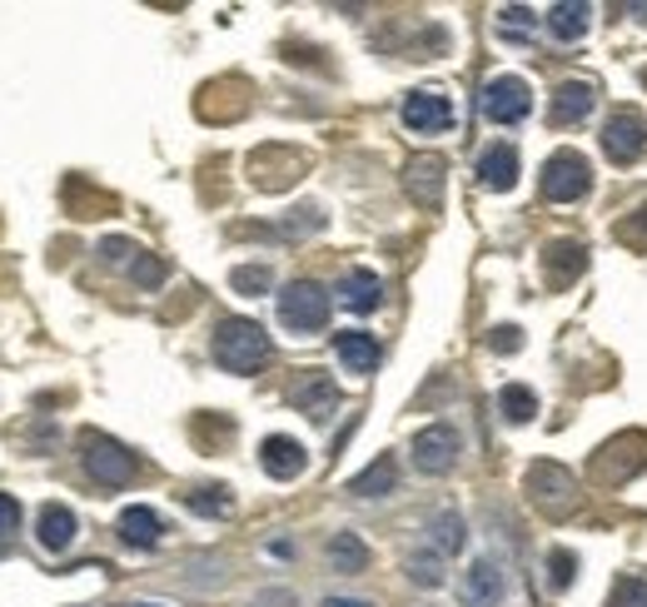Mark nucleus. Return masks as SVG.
<instances>
[{
	"instance_id": "f257e3e1",
	"label": "nucleus",
	"mask_w": 647,
	"mask_h": 607,
	"mask_svg": "<svg viewBox=\"0 0 647 607\" xmlns=\"http://www.w3.org/2000/svg\"><path fill=\"white\" fill-rule=\"evenodd\" d=\"M264 359H270V334H264V324L239 319V314L214 324V363H220L224 374H254Z\"/></svg>"
},
{
	"instance_id": "f03ea898",
	"label": "nucleus",
	"mask_w": 647,
	"mask_h": 607,
	"mask_svg": "<svg viewBox=\"0 0 647 607\" xmlns=\"http://www.w3.org/2000/svg\"><path fill=\"white\" fill-rule=\"evenodd\" d=\"M279 324L295 329V334H319V329L329 324V294H324V284H314V280L284 284V294H279Z\"/></svg>"
},
{
	"instance_id": "7ed1b4c3",
	"label": "nucleus",
	"mask_w": 647,
	"mask_h": 607,
	"mask_svg": "<svg viewBox=\"0 0 647 607\" xmlns=\"http://www.w3.org/2000/svg\"><path fill=\"white\" fill-rule=\"evenodd\" d=\"M80 448H85V473H90L100 488H125L135 479V454L105 433H80Z\"/></svg>"
},
{
	"instance_id": "20e7f679",
	"label": "nucleus",
	"mask_w": 647,
	"mask_h": 607,
	"mask_svg": "<svg viewBox=\"0 0 647 607\" xmlns=\"http://www.w3.org/2000/svg\"><path fill=\"white\" fill-rule=\"evenodd\" d=\"M593 185V170L588 160L577 150H558L548 154V164H543V199H553V205H573V199H583Z\"/></svg>"
},
{
	"instance_id": "39448f33",
	"label": "nucleus",
	"mask_w": 647,
	"mask_h": 607,
	"mask_svg": "<svg viewBox=\"0 0 647 607\" xmlns=\"http://www.w3.org/2000/svg\"><path fill=\"white\" fill-rule=\"evenodd\" d=\"M478 110H483V120H494V125H518V120H528V110H533L528 80H518V75L488 80L478 95Z\"/></svg>"
},
{
	"instance_id": "423d86ee",
	"label": "nucleus",
	"mask_w": 647,
	"mask_h": 607,
	"mask_svg": "<svg viewBox=\"0 0 647 607\" xmlns=\"http://www.w3.org/2000/svg\"><path fill=\"white\" fill-rule=\"evenodd\" d=\"M528 498L538 503L543 513H568L573 508V498H577V483H573V473H568L563 463H533L528 468Z\"/></svg>"
},
{
	"instance_id": "0eeeda50",
	"label": "nucleus",
	"mask_w": 647,
	"mask_h": 607,
	"mask_svg": "<svg viewBox=\"0 0 647 607\" xmlns=\"http://www.w3.org/2000/svg\"><path fill=\"white\" fill-rule=\"evenodd\" d=\"M399 120L413 135H444L453 125V100L444 90H409L399 106Z\"/></svg>"
},
{
	"instance_id": "6e6552de",
	"label": "nucleus",
	"mask_w": 647,
	"mask_h": 607,
	"mask_svg": "<svg viewBox=\"0 0 647 607\" xmlns=\"http://www.w3.org/2000/svg\"><path fill=\"white\" fill-rule=\"evenodd\" d=\"M463 444H459V433L448 429V423H428V429L413 433V463H419V473H448V468L459 463Z\"/></svg>"
},
{
	"instance_id": "1a4fd4ad",
	"label": "nucleus",
	"mask_w": 647,
	"mask_h": 607,
	"mask_svg": "<svg viewBox=\"0 0 647 607\" xmlns=\"http://www.w3.org/2000/svg\"><path fill=\"white\" fill-rule=\"evenodd\" d=\"M503 593H508V568L488 553V558H473L469 562V572H463V587H459V597H463V607H498L503 603Z\"/></svg>"
},
{
	"instance_id": "9d476101",
	"label": "nucleus",
	"mask_w": 647,
	"mask_h": 607,
	"mask_svg": "<svg viewBox=\"0 0 647 607\" xmlns=\"http://www.w3.org/2000/svg\"><path fill=\"white\" fill-rule=\"evenodd\" d=\"M643 150H647V120L633 115V110L608 115V125H602V154L612 164H633Z\"/></svg>"
},
{
	"instance_id": "9b49d317",
	"label": "nucleus",
	"mask_w": 647,
	"mask_h": 607,
	"mask_svg": "<svg viewBox=\"0 0 647 607\" xmlns=\"http://www.w3.org/2000/svg\"><path fill=\"white\" fill-rule=\"evenodd\" d=\"M304 463H309L304 444H299V438H289V433H270V438L259 444V468H264L270 479H279V483L299 479V473H304Z\"/></svg>"
},
{
	"instance_id": "f8f14e48",
	"label": "nucleus",
	"mask_w": 647,
	"mask_h": 607,
	"mask_svg": "<svg viewBox=\"0 0 647 607\" xmlns=\"http://www.w3.org/2000/svg\"><path fill=\"white\" fill-rule=\"evenodd\" d=\"M289 398H295V409L309 413L314 423H329L334 409H339V388H334L329 374H319V369H309V374L289 388Z\"/></svg>"
},
{
	"instance_id": "ddd939ff",
	"label": "nucleus",
	"mask_w": 647,
	"mask_h": 607,
	"mask_svg": "<svg viewBox=\"0 0 647 607\" xmlns=\"http://www.w3.org/2000/svg\"><path fill=\"white\" fill-rule=\"evenodd\" d=\"M403 185H409L413 205L438 210V205H444V160H438V154H419V160H409V170H403Z\"/></svg>"
},
{
	"instance_id": "4468645a",
	"label": "nucleus",
	"mask_w": 647,
	"mask_h": 607,
	"mask_svg": "<svg viewBox=\"0 0 647 607\" xmlns=\"http://www.w3.org/2000/svg\"><path fill=\"white\" fill-rule=\"evenodd\" d=\"M588 115H593V85L588 80L558 85L553 100H548V120H553V125H583Z\"/></svg>"
},
{
	"instance_id": "2eb2a0df",
	"label": "nucleus",
	"mask_w": 647,
	"mask_h": 607,
	"mask_svg": "<svg viewBox=\"0 0 647 607\" xmlns=\"http://www.w3.org/2000/svg\"><path fill=\"white\" fill-rule=\"evenodd\" d=\"M334 354H339V363H344V374H374L378 369V339L374 334H364V329H349V334H339L334 339Z\"/></svg>"
},
{
	"instance_id": "dca6fc26",
	"label": "nucleus",
	"mask_w": 647,
	"mask_h": 607,
	"mask_svg": "<svg viewBox=\"0 0 647 607\" xmlns=\"http://www.w3.org/2000/svg\"><path fill=\"white\" fill-rule=\"evenodd\" d=\"M378 299H384V280H378L374 269H349V274L339 280V304L353 309V314L378 309Z\"/></svg>"
},
{
	"instance_id": "f3484780",
	"label": "nucleus",
	"mask_w": 647,
	"mask_h": 607,
	"mask_svg": "<svg viewBox=\"0 0 647 607\" xmlns=\"http://www.w3.org/2000/svg\"><path fill=\"white\" fill-rule=\"evenodd\" d=\"M36 537L46 553H65L75 543V513L65 503H46V508H40V523H36Z\"/></svg>"
},
{
	"instance_id": "a211bd4d",
	"label": "nucleus",
	"mask_w": 647,
	"mask_h": 607,
	"mask_svg": "<svg viewBox=\"0 0 647 607\" xmlns=\"http://www.w3.org/2000/svg\"><path fill=\"white\" fill-rule=\"evenodd\" d=\"M478 179L483 189H513L518 185V150L513 145H488L478 154Z\"/></svg>"
},
{
	"instance_id": "6ab92c4d",
	"label": "nucleus",
	"mask_w": 647,
	"mask_h": 607,
	"mask_svg": "<svg viewBox=\"0 0 647 607\" xmlns=\"http://www.w3.org/2000/svg\"><path fill=\"white\" fill-rule=\"evenodd\" d=\"M588 264V249L577 245V239H558V245L543 249V269H548V284H568L573 274H583Z\"/></svg>"
},
{
	"instance_id": "aec40b11",
	"label": "nucleus",
	"mask_w": 647,
	"mask_h": 607,
	"mask_svg": "<svg viewBox=\"0 0 647 607\" xmlns=\"http://www.w3.org/2000/svg\"><path fill=\"white\" fill-rule=\"evenodd\" d=\"M160 533H165V528H160V513H154V508H145V503H135V508H125V513H120V537H125L129 548H154V543H160Z\"/></svg>"
},
{
	"instance_id": "412c9836",
	"label": "nucleus",
	"mask_w": 647,
	"mask_h": 607,
	"mask_svg": "<svg viewBox=\"0 0 647 607\" xmlns=\"http://www.w3.org/2000/svg\"><path fill=\"white\" fill-rule=\"evenodd\" d=\"M548 30H553L558 40H583L593 25V5H577V0H558V5H548Z\"/></svg>"
},
{
	"instance_id": "4be33fe9",
	"label": "nucleus",
	"mask_w": 647,
	"mask_h": 607,
	"mask_svg": "<svg viewBox=\"0 0 647 607\" xmlns=\"http://www.w3.org/2000/svg\"><path fill=\"white\" fill-rule=\"evenodd\" d=\"M394 483H399V468L384 454V458H374L359 479H349V493L353 498H384V493H394Z\"/></svg>"
},
{
	"instance_id": "5701e85b",
	"label": "nucleus",
	"mask_w": 647,
	"mask_h": 607,
	"mask_svg": "<svg viewBox=\"0 0 647 607\" xmlns=\"http://www.w3.org/2000/svg\"><path fill=\"white\" fill-rule=\"evenodd\" d=\"M424 533H428V548H434L438 558H453V553L463 548V537H469V533H463V518L453 513V508H444V513L428 518Z\"/></svg>"
},
{
	"instance_id": "b1692460",
	"label": "nucleus",
	"mask_w": 647,
	"mask_h": 607,
	"mask_svg": "<svg viewBox=\"0 0 647 607\" xmlns=\"http://www.w3.org/2000/svg\"><path fill=\"white\" fill-rule=\"evenodd\" d=\"M329 568L334 572H364L369 568V548L359 533H334L329 537Z\"/></svg>"
},
{
	"instance_id": "393cba45",
	"label": "nucleus",
	"mask_w": 647,
	"mask_h": 607,
	"mask_svg": "<svg viewBox=\"0 0 647 607\" xmlns=\"http://www.w3.org/2000/svg\"><path fill=\"white\" fill-rule=\"evenodd\" d=\"M498 413H503L508 423H528L533 413H538V398H533V388L508 384V388H498Z\"/></svg>"
},
{
	"instance_id": "a878e982",
	"label": "nucleus",
	"mask_w": 647,
	"mask_h": 607,
	"mask_svg": "<svg viewBox=\"0 0 647 607\" xmlns=\"http://www.w3.org/2000/svg\"><path fill=\"white\" fill-rule=\"evenodd\" d=\"M185 503L200 518H224L229 508H235V503H229V488H195V493H185Z\"/></svg>"
},
{
	"instance_id": "bb28decb",
	"label": "nucleus",
	"mask_w": 647,
	"mask_h": 607,
	"mask_svg": "<svg viewBox=\"0 0 647 607\" xmlns=\"http://www.w3.org/2000/svg\"><path fill=\"white\" fill-rule=\"evenodd\" d=\"M403 568H409V578H413L419 587H438V583H444V558H438L434 548H428V553H413Z\"/></svg>"
},
{
	"instance_id": "cd10ccee",
	"label": "nucleus",
	"mask_w": 647,
	"mask_h": 607,
	"mask_svg": "<svg viewBox=\"0 0 647 607\" xmlns=\"http://www.w3.org/2000/svg\"><path fill=\"white\" fill-rule=\"evenodd\" d=\"M270 264H239L235 274H229V284H235V294H249V299H254V294H264L270 289Z\"/></svg>"
},
{
	"instance_id": "c85d7f7f",
	"label": "nucleus",
	"mask_w": 647,
	"mask_h": 607,
	"mask_svg": "<svg viewBox=\"0 0 647 607\" xmlns=\"http://www.w3.org/2000/svg\"><path fill=\"white\" fill-rule=\"evenodd\" d=\"M573 578H577V553H568V548L548 553V583L563 593V587H573Z\"/></svg>"
},
{
	"instance_id": "c756f323",
	"label": "nucleus",
	"mask_w": 647,
	"mask_h": 607,
	"mask_svg": "<svg viewBox=\"0 0 647 607\" xmlns=\"http://www.w3.org/2000/svg\"><path fill=\"white\" fill-rule=\"evenodd\" d=\"M612 607H647V578H618L612 583Z\"/></svg>"
},
{
	"instance_id": "7c9ffc66",
	"label": "nucleus",
	"mask_w": 647,
	"mask_h": 607,
	"mask_svg": "<svg viewBox=\"0 0 647 607\" xmlns=\"http://www.w3.org/2000/svg\"><path fill=\"white\" fill-rule=\"evenodd\" d=\"M129 280H135V284H145V289H154V284L165 280V264H160L154 255H145V249H140V255H135V264H129Z\"/></svg>"
},
{
	"instance_id": "2f4dec72",
	"label": "nucleus",
	"mask_w": 647,
	"mask_h": 607,
	"mask_svg": "<svg viewBox=\"0 0 647 607\" xmlns=\"http://www.w3.org/2000/svg\"><path fill=\"white\" fill-rule=\"evenodd\" d=\"M618 239H623V245H633V249H647V205L633 214V220L618 224Z\"/></svg>"
},
{
	"instance_id": "473e14b6",
	"label": "nucleus",
	"mask_w": 647,
	"mask_h": 607,
	"mask_svg": "<svg viewBox=\"0 0 647 607\" xmlns=\"http://www.w3.org/2000/svg\"><path fill=\"white\" fill-rule=\"evenodd\" d=\"M533 25H538V15H533L528 5H508V11H503V30H508V36H528Z\"/></svg>"
},
{
	"instance_id": "72a5a7b5",
	"label": "nucleus",
	"mask_w": 647,
	"mask_h": 607,
	"mask_svg": "<svg viewBox=\"0 0 647 607\" xmlns=\"http://www.w3.org/2000/svg\"><path fill=\"white\" fill-rule=\"evenodd\" d=\"M488 344H494L498 354H518V349H523V334H518L513 324H503V329H494V339H488Z\"/></svg>"
},
{
	"instance_id": "f704fd0d",
	"label": "nucleus",
	"mask_w": 647,
	"mask_h": 607,
	"mask_svg": "<svg viewBox=\"0 0 647 607\" xmlns=\"http://www.w3.org/2000/svg\"><path fill=\"white\" fill-rule=\"evenodd\" d=\"M15 523H21V503H15L11 493H0V537L15 533Z\"/></svg>"
},
{
	"instance_id": "c9c22d12",
	"label": "nucleus",
	"mask_w": 647,
	"mask_h": 607,
	"mask_svg": "<svg viewBox=\"0 0 647 607\" xmlns=\"http://www.w3.org/2000/svg\"><path fill=\"white\" fill-rule=\"evenodd\" d=\"M100 255H105L110 264H120V259H129V255H140V245H129V239H105V245H100Z\"/></svg>"
},
{
	"instance_id": "e433bc0d",
	"label": "nucleus",
	"mask_w": 647,
	"mask_h": 607,
	"mask_svg": "<svg viewBox=\"0 0 647 607\" xmlns=\"http://www.w3.org/2000/svg\"><path fill=\"white\" fill-rule=\"evenodd\" d=\"M324 607H374V603H364V597H324Z\"/></svg>"
},
{
	"instance_id": "4c0bfd02",
	"label": "nucleus",
	"mask_w": 647,
	"mask_h": 607,
	"mask_svg": "<svg viewBox=\"0 0 647 607\" xmlns=\"http://www.w3.org/2000/svg\"><path fill=\"white\" fill-rule=\"evenodd\" d=\"M627 11H633V15H637V21H647V5H627Z\"/></svg>"
},
{
	"instance_id": "58836bf2",
	"label": "nucleus",
	"mask_w": 647,
	"mask_h": 607,
	"mask_svg": "<svg viewBox=\"0 0 647 607\" xmlns=\"http://www.w3.org/2000/svg\"><path fill=\"white\" fill-rule=\"evenodd\" d=\"M135 607H160V603H135Z\"/></svg>"
}]
</instances>
